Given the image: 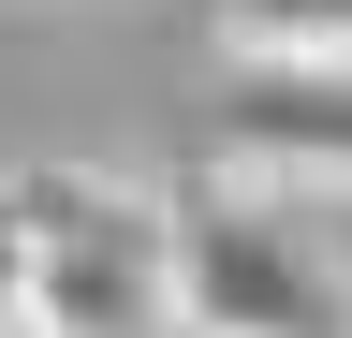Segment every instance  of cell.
<instances>
[{
  "instance_id": "obj_4",
  "label": "cell",
  "mask_w": 352,
  "mask_h": 338,
  "mask_svg": "<svg viewBox=\"0 0 352 338\" xmlns=\"http://www.w3.org/2000/svg\"><path fill=\"white\" fill-rule=\"evenodd\" d=\"M191 338H250V324H191Z\"/></svg>"
},
{
  "instance_id": "obj_2",
  "label": "cell",
  "mask_w": 352,
  "mask_h": 338,
  "mask_svg": "<svg viewBox=\"0 0 352 338\" xmlns=\"http://www.w3.org/2000/svg\"><path fill=\"white\" fill-rule=\"evenodd\" d=\"M176 324H250V338H352L338 265L279 191H206L176 206Z\"/></svg>"
},
{
  "instance_id": "obj_1",
  "label": "cell",
  "mask_w": 352,
  "mask_h": 338,
  "mask_svg": "<svg viewBox=\"0 0 352 338\" xmlns=\"http://www.w3.org/2000/svg\"><path fill=\"white\" fill-rule=\"evenodd\" d=\"M30 221V338H147L176 324V206L132 177H15Z\"/></svg>"
},
{
  "instance_id": "obj_3",
  "label": "cell",
  "mask_w": 352,
  "mask_h": 338,
  "mask_svg": "<svg viewBox=\"0 0 352 338\" xmlns=\"http://www.w3.org/2000/svg\"><path fill=\"white\" fill-rule=\"evenodd\" d=\"M0 338H30V221L0 206Z\"/></svg>"
}]
</instances>
